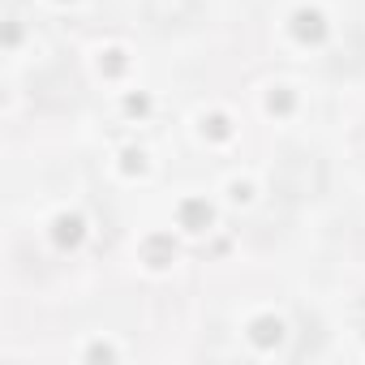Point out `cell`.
I'll return each instance as SVG.
<instances>
[{
	"instance_id": "1",
	"label": "cell",
	"mask_w": 365,
	"mask_h": 365,
	"mask_svg": "<svg viewBox=\"0 0 365 365\" xmlns=\"http://www.w3.org/2000/svg\"><path fill=\"white\" fill-rule=\"evenodd\" d=\"M275 185L288 198H314V194H322V159L318 155H301V150L284 155L275 163Z\"/></svg>"
},
{
	"instance_id": "2",
	"label": "cell",
	"mask_w": 365,
	"mask_h": 365,
	"mask_svg": "<svg viewBox=\"0 0 365 365\" xmlns=\"http://www.w3.org/2000/svg\"><path fill=\"white\" fill-rule=\"evenodd\" d=\"M146 14L159 26H180V22H194L198 5L194 0H146Z\"/></svg>"
},
{
	"instance_id": "3",
	"label": "cell",
	"mask_w": 365,
	"mask_h": 365,
	"mask_svg": "<svg viewBox=\"0 0 365 365\" xmlns=\"http://www.w3.org/2000/svg\"><path fill=\"white\" fill-rule=\"evenodd\" d=\"M356 159H361V163H365V125H361V129H356Z\"/></svg>"
}]
</instances>
